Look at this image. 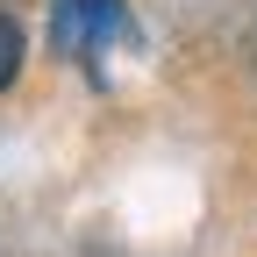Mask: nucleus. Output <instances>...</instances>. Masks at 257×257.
I'll return each mask as SVG.
<instances>
[{
    "label": "nucleus",
    "mask_w": 257,
    "mask_h": 257,
    "mask_svg": "<svg viewBox=\"0 0 257 257\" xmlns=\"http://www.w3.org/2000/svg\"><path fill=\"white\" fill-rule=\"evenodd\" d=\"M114 36H128L121 0H50V50L57 57H100Z\"/></svg>",
    "instance_id": "f257e3e1"
},
{
    "label": "nucleus",
    "mask_w": 257,
    "mask_h": 257,
    "mask_svg": "<svg viewBox=\"0 0 257 257\" xmlns=\"http://www.w3.org/2000/svg\"><path fill=\"white\" fill-rule=\"evenodd\" d=\"M22 57H29V36H22V22L15 15H0V93H8L22 79Z\"/></svg>",
    "instance_id": "f03ea898"
}]
</instances>
